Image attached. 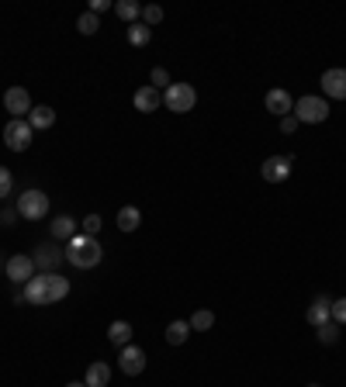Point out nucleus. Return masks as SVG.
<instances>
[{
    "label": "nucleus",
    "mask_w": 346,
    "mask_h": 387,
    "mask_svg": "<svg viewBox=\"0 0 346 387\" xmlns=\"http://www.w3.org/2000/svg\"><path fill=\"white\" fill-rule=\"evenodd\" d=\"M66 259H70L77 270H90V266H97V263L104 259V246H101L94 235L77 232V235L66 242Z\"/></svg>",
    "instance_id": "nucleus-1"
},
{
    "label": "nucleus",
    "mask_w": 346,
    "mask_h": 387,
    "mask_svg": "<svg viewBox=\"0 0 346 387\" xmlns=\"http://www.w3.org/2000/svg\"><path fill=\"white\" fill-rule=\"evenodd\" d=\"M295 118H298V125H322L326 118H329V100L326 97H298L295 100V111H291Z\"/></svg>",
    "instance_id": "nucleus-2"
},
{
    "label": "nucleus",
    "mask_w": 346,
    "mask_h": 387,
    "mask_svg": "<svg viewBox=\"0 0 346 387\" xmlns=\"http://www.w3.org/2000/svg\"><path fill=\"white\" fill-rule=\"evenodd\" d=\"M32 138H35V129L28 125V118H11L4 125V145L11 152H28L32 149Z\"/></svg>",
    "instance_id": "nucleus-3"
},
{
    "label": "nucleus",
    "mask_w": 346,
    "mask_h": 387,
    "mask_svg": "<svg viewBox=\"0 0 346 387\" xmlns=\"http://www.w3.org/2000/svg\"><path fill=\"white\" fill-rule=\"evenodd\" d=\"M163 104L170 107L173 114H187V111H194V104H198V90L191 84H170L163 90Z\"/></svg>",
    "instance_id": "nucleus-4"
},
{
    "label": "nucleus",
    "mask_w": 346,
    "mask_h": 387,
    "mask_svg": "<svg viewBox=\"0 0 346 387\" xmlns=\"http://www.w3.org/2000/svg\"><path fill=\"white\" fill-rule=\"evenodd\" d=\"M18 215L28 218V221H39V218L49 215V194H42V190H25L21 197H18Z\"/></svg>",
    "instance_id": "nucleus-5"
},
{
    "label": "nucleus",
    "mask_w": 346,
    "mask_h": 387,
    "mask_svg": "<svg viewBox=\"0 0 346 387\" xmlns=\"http://www.w3.org/2000/svg\"><path fill=\"white\" fill-rule=\"evenodd\" d=\"M4 277H7V280H14V284H28V280L35 277V259L25 256V253L11 256V259H7V266H4Z\"/></svg>",
    "instance_id": "nucleus-6"
},
{
    "label": "nucleus",
    "mask_w": 346,
    "mask_h": 387,
    "mask_svg": "<svg viewBox=\"0 0 346 387\" xmlns=\"http://www.w3.org/2000/svg\"><path fill=\"white\" fill-rule=\"evenodd\" d=\"M66 256V249H59L56 242H42V246H35V270H42V273H56V266L63 263Z\"/></svg>",
    "instance_id": "nucleus-7"
},
{
    "label": "nucleus",
    "mask_w": 346,
    "mask_h": 387,
    "mask_svg": "<svg viewBox=\"0 0 346 387\" xmlns=\"http://www.w3.org/2000/svg\"><path fill=\"white\" fill-rule=\"evenodd\" d=\"M291 163H295V159H288V156H270V159H263L260 176H263L267 183H284V180L291 176Z\"/></svg>",
    "instance_id": "nucleus-8"
},
{
    "label": "nucleus",
    "mask_w": 346,
    "mask_h": 387,
    "mask_svg": "<svg viewBox=\"0 0 346 387\" xmlns=\"http://www.w3.org/2000/svg\"><path fill=\"white\" fill-rule=\"evenodd\" d=\"M4 107H7L11 118H28V111H32L28 90H25V86H11V90L4 93Z\"/></svg>",
    "instance_id": "nucleus-9"
},
{
    "label": "nucleus",
    "mask_w": 346,
    "mask_h": 387,
    "mask_svg": "<svg viewBox=\"0 0 346 387\" xmlns=\"http://www.w3.org/2000/svg\"><path fill=\"white\" fill-rule=\"evenodd\" d=\"M118 370L129 374V377H139V374L146 370V349H139V346L129 343L122 353H118Z\"/></svg>",
    "instance_id": "nucleus-10"
},
{
    "label": "nucleus",
    "mask_w": 346,
    "mask_h": 387,
    "mask_svg": "<svg viewBox=\"0 0 346 387\" xmlns=\"http://www.w3.org/2000/svg\"><path fill=\"white\" fill-rule=\"evenodd\" d=\"M263 104H267V111H270V114H277V118H288V114L295 111V100H291V93H288L284 86H274V90H267Z\"/></svg>",
    "instance_id": "nucleus-11"
},
{
    "label": "nucleus",
    "mask_w": 346,
    "mask_h": 387,
    "mask_svg": "<svg viewBox=\"0 0 346 387\" xmlns=\"http://www.w3.org/2000/svg\"><path fill=\"white\" fill-rule=\"evenodd\" d=\"M305 318H308V325H312V329H319V325H326V322H333V298H326V294H319L315 301L308 304V311H305Z\"/></svg>",
    "instance_id": "nucleus-12"
},
{
    "label": "nucleus",
    "mask_w": 346,
    "mask_h": 387,
    "mask_svg": "<svg viewBox=\"0 0 346 387\" xmlns=\"http://www.w3.org/2000/svg\"><path fill=\"white\" fill-rule=\"evenodd\" d=\"M322 93L333 100H346V70H326L322 73Z\"/></svg>",
    "instance_id": "nucleus-13"
},
{
    "label": "nucleus",
    "mask_w": 346,
    "mask_h": 387,
    "mask_svg": "<svg viewBox=\"0 0 346 387\" xmlns=\"http://www.w3.org/2000/svg\"><path fill=\"white\" fill-rule=\"evenodd\" d=\"M160 104H163V93H160V90H156L153 84H149V86H139V90H135V111H142V114H153Z\"/></svg>",
    "instance_id": "nucleus-14"
},
{
    "label": "nucleus",
    "mask_w": 346,
    "mask_h": 387,
    "mask_svg": "<svg viewBox=\"0 0 346 387\" xmlns=\"http://www.w3.org/2000/svg\"><path fill=\"white\" fill-rule=\"evenodd\" d=\"M25 301L28 304H49V280H45V273H35L28 284H25Z\"/></svg>",
    "instance_id": "nucleus-15"
},
{
    "label": "nucleus",
    "mask_w": 346,
    "mask_h": 387,
    "mask_svg": "<svg viewBox=\"0 0 346 387\" xmlns=\"http://www.w3.org/2000/svg\"><path fill=\"white\" fill-rule=\"evenodd\" d=\"M28 125H32L35 131L52 129V125H56V111H52L49 104H35V107L28 111Z\"/></svg>",
    "instance_id": "nucleus-16"
},
{
    "label": "nucleus",
    "mask_w": 346,
    "mask_h": 387,
    "mask_svg": "<svg viewBox=\"0 0 346 387\" xmlns=\"http://www.w3.org/2000/svg\"><path fill=\"white\" fill-rule=\"evenodd\" d=\"M84 384L86 387H108V384H111V367H108V363H101V360H97V363H90V367H86Z\"/></svg>",
    "instance_id": "nucleus-17"
},
{
    "label": "nucleus",
    "mask_w": 346,
    "mask_h": 387,
    "mask_svg": "<svg viewBox=\"0 0 346 387\" xmlns=\"http://www.w3.org/2000/svg\"><path fill=\"white\" fill-rule=\"evenodd\" d=\"M108 343L115 346V349H125L132 343V325L129 322H111L108 325Z\"/></svg>",
    "instance_id": "nucleus-18"
},
{
    "label": "nucleus",
    "mask_w": 346,
    "mask_h": 387,
    "mask_svg": "<svg viewBox=\"0 0 346 387\" xmlns=\"http://www.w3.org/2000/svg\"><path fill=\"white\" fill-rule=\"evenodd\" d=\"M45 280H49V304L63 301V298L70 294V280H66V277H59V273H45Z\"/></svg>",
    "instance_id": "nucleus-19"
},
{
    "label": "nucleus",
    "mask_w": 346,
    "mask_h": 387,
    "mask_svg": "<svg viewBox=\"0 0 346 387\" xmlns=\"http://www.w3.org/2000/svg\"><path fill=\"white\" fill-rule=\"evenodd\" d=\"M73 235H77V218L59 215L56 221H52V239H63V242H70Z\"/></svg>",
    "instance_id": "nucleus-20"
},
{
    "label": "nucleus",
    "mask_w": 346,
    "mask_h": 387,
    "mask_svg": "<svg viewBox=\"0 0 346 387\" xmlns=\"http://www.w3.org/2000/svg\"><path fill=\"white\" fill-rule=\"evenodd\" d=\"M191 336V322H170L167 325V343L170 346H184Z\"/></svg>",
    "instance_id": "nucleus-21"
},
{
    "label": "nucleus",
    "mask_w": 346,
    "mask_h": 387,
    "mask_svg": "<svg viewBox=\"0 0 346 387\" xmlns=\"http://www.w3.org/2000/svg\"><path fill=\"white\" fill-rule=\"evenodd\" d=\"M115 14H118L122 21L135 25V18H142V4H135V0H118V4H115Z\"/></svg>",
    "instance_id": "nucleus-22"
},
{
    "label": "nucleus",
    "mask_w": 346,
    "mask_h": 387,
    "mask_svg": "<svg viewBox=\"0 0 346 387\" xmlns=\"http://www.w3.org/2000/svg\"><path fill=\"white\" fill-rule=\"evenodd\" d=\"M129 42L135 45V48H142V45L153 42V28H146L142 21H135V25H129Z\"/></svg>",
    "instance_id": "nucleus-23"
},
{
    "label": "nucleus",
    "mask_w": 346,
    "mask_h": 387,
    "mask_svg": "<svg viewBox=\"0 0 346 387\" xmlns=\"http://www.w3.org/2000/svg\"><path fill=\"white\" fill-rule=\"evenodd\" d=\"M139 221H142V215H139V208H132V204L118 211V228H122V232H135Z\"/></svg>",
    "instance_id": "nucleus-24"
},
{
    "label": "nucleus",
    "mask_w": 346,
    "mask_h": 387,
    "mask_svg": "<svg viewBox=\"0 0 346 387\" xmlns=\"http://www.w3.org/2000/svg\"><path fill=\"white\" fill-rule=\"evenodd\" d=\"M212 325H215V315H212V311L198 308V311L191 315V332H208Z\"/></svg>",
    "instance_id": "nucleus-25"
},
{
    "label": "nucleus",
    "mask_w": 346,
    "mask_h": 387,
    "mask_svg": "<svg viewBox=\"0 0 346 387\" xmlns=\"http://www.w3.org/2000/svg\"><path fill=\"white\" fill-rule=\"evenodd\" d=\"M160 21H163V7H160V4H146V7H142V25L153 28V25H160Z\"/></svg>",
    "instance_id": "nucleus-26"
},
{
    "label": "nucleus",
    "mask_w": 346,
    "mask_h": 387,
    "mask_svg": "<svg viewBox=\"0 0 346 387\" xmlns=\"http://www.w3.org/2000/svg\"><path fill=\"white\" fill-rule=\"evenodd\" d=\"M340 339V322H326V325H319V343L333 346Z\"/></svg>",
    "instance_id": "nucleus-27"
},
{
    "label": "nucleus",
    "mask_w": 346,
    "mask_h": 387,
    "mask_svg": "<svg viewBox=\"0 0 346 387\" xmlns=\"http://www.w3.org/2000/svg\"><path fill=\"white\" fill-rule=\"evenodd\" d=\"M97 28H101L97 14H90V11H86V14H80V21H77V32H80V35H94Z\"/></svg>",
    "instance_id": "nucleus-28"
},
{
    "label": "nucleus",
    "mask_w": 346,
    "mask_h": 387,
    "mask_svg": "<svg viewBox=\"0 0 346 387\" xmlns=\"http://www.w3.org/2000/svg\"><path fill=\"white\" fill-rule=\"evenodd\" d=\"M101 225H104V221H101V215H86L84 221H80L84 235H97V232H101Z\"/></svg>",
    "instance_id": "nucleus-29"
},
{
    "label": "nucleus",
    "mask_w": 346,
    "mask_h": 387,
    "mask_svg": "<svg viewBox=\"0 0 346 387\" xmlns=\"http://www.w3.org/2000/svg\"><path fill=\"white\" fill-rule=\"evenodd\" d=\"M149 80H153V86H156V90H160V86H170V84H173V80H170V73H167L163 66H156V70L149 73Z\"/></svg>",
    "instance_id": "nucleus-30"
},
{
    "label": "nucleus",
    "mask_w": 346,
    "mask_h": 387,
    "mask_svg": "<svg viewBox=\"0 0 346 387\" xmlns=\"http://www.w3.org/2000/svg\"><path fill=\"white\" fill-rule=\"evenodd\" d=\"M11 187H14V176H11V170H7V166H0V201L11 194Z\"/></svg>",
    "instance_id": "nucleus-31"
},
{
    "label": "nucleus",
    "mask_w": 346,
    "mask_h": 387,
    "mask_svg": "<svg viewBox=\"0 0 346 387\" xmlns=\"http://www.w3.org/2000/svg\"><path fill=\"white\" fill-rule=\"evenodd\" d=\"M333 322H340V325H346V298H340V301H333Z\"/></svg>",
    "instance_id": "nucleus-32"
},
{
    "label": "nucleus",
    "mask_w": 346,
    "mask_h": 387,
    "mask_svg": "<svg viewBox=\"0 0 346 387\" xmlns=\"http://www.w3.org/2000/svg\"><path fill=\"white\" fill-rule=\"evenodd\" d=\"M115 4L111 0H90V14H104V11H111Z\"/></svg>",
    "instance_id": "nucleus-33"
},
{
    "label": "nucleus",
    "mask_w": 346,
    "mask_h": 387,
    "mask_svg": "<svg viewBox=\"0 0 346 387\" xmlns=\"http://www.w3.org/2000/svg\"><path fill=\"white\" fill-rule=\"evenodd\" d=\"M281 131H284V135H291V131H298V118H295V114H288V118H281Z\"/></svg>",
    "instance_id": "nucleus-34"
},
{
    "label": "nucleus",
    "mask_w": 346,
    "mask_h": 387,
    "mask_svg": "<svg viewBox=\"0 0 346 387\" xmlns=\"http://www.w3.org/2000/svg\"><path fill=\"white\" fill-rule=\"evenodd\" d=\"M18 218V208H0V225H14Z\"/></svg>",
    "instance_id": "nucleus-35"
},
{
    "label": "nucleus",
    "mask_w": 346,
    "mask_h": 387,
    "mask_svg": "<svg viewBox=\"0 0 346 387\" xmlns=\"http://www.w3.org/2000/svg\"><path fill=\"white\" fill-rule=\"evenodd\" d=\"M66 387H86V384L84 381H73V384H66Z\"/></svg>",
    "instance_id": "nucleus-36"
},
{
    "label": "nucleus",
    "mask_w": 346,
    "mask_h": 387,
    "mask_svg": "<svg viewBox=\"0 0 346 387\" xmlns=\"http://www.w3.org/2000/svg\"><path fill=\"white\" fill-rule=\"evenodd\" d=\"M4 266H7V263H4V259H0V270H4Z\"/></svg>",
    "instance_id": "nucleus-37"
},
{
    "label": "nucleus",
    "mask_w": 346,
    "mask_h": 387,
    "mask_svg": "<svg viewBox=\"0 0 346 387\" xmlns=\"http://www.w3.org/2000/svg\"><path fill=\"white\" fill-rule=\"evenodd\" d=\"M308 387H319V384H308Z\"/></svg>",
    "instance_id": "nucleus-38"
}]
</instances>
